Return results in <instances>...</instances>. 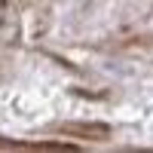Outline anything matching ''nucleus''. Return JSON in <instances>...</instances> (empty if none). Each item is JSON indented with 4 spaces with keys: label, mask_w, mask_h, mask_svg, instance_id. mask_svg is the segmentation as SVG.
I'll list each match as a JSON object with an SVG mask.
<instances>
[{
    "label": "nucleus",
    "mask_w": 153,
    "mask_h": 153,
    "mask_svg": "<svg viewBox=\"0 0 153 153\" xmlns=\"http://www.w3.org/2000/svg\"><path fill=\"white\" fill-rule=\"evenodd\" d=\"M61 132L68 135H92V138H107V126H98V123H71V126H61Z\"/></svg>",
    "instance_id": "nucleus-1"
}]
</instances>
